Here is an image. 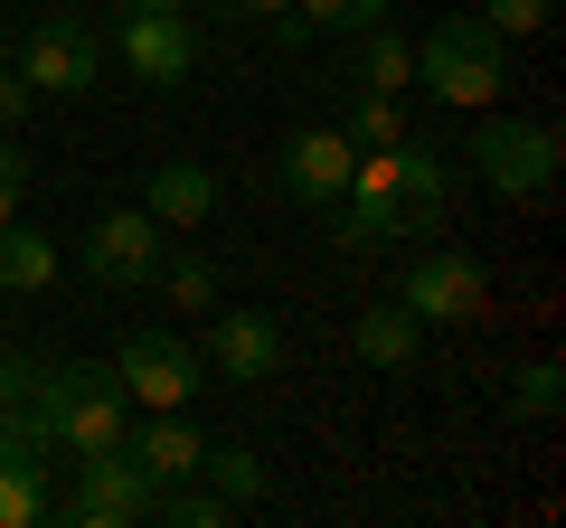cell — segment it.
I'll list each match as a JSON object with an SVG mask.
<instances>
[{"label": "cell", "instance_id": "14", "mask_svg": "<svg viewBox=\"0 0 566 528\" xmlns=\"http://www.w3.org/2000/svg\"><path fill=\"white\" fill-rule=\"evenodd\" d=\"M123 444H133V463L151 472V482H199V453H208V434L189 425L180 406H161L151 425H133V434H123Z\"/></svg>", "mask_w": 566, "mask_h": 528}, {"label": "cell", "instance_id": "6", "mask_svg": "<svg viewBox=\"0 0 566 528\" xmlns=\"http://www.w3.org/2000/svg\"><path fill=\"white\" fill-rule=\"evenodd\" d=\"M114 387L142 415H161V406H189V397L208 387V359L180 340V330H133V340L114 349Z\"/></svg>", "mask_w": 566, "mask_h": 528}, {"label": "cell", "instance_id": "2", "mask_svg": "<svg viewBox=\"0 0 566 528\" xmlns=\"http://www.w3.org/2000/svg\"><path fill=\"white\" fill-rule=\"evenodd\" d=\"M416 76L434 85V104H501V85H510V47H501V29L482 20V10H453V20H434L416 39Z\"/></svg>", "mask_w": 566, "mask_h": 528}, {"label": "cell", "instance_id": "17", "mask_svg": "<svg viewBox=\"0 0 566 528\" xmlns=\"http://www.w3.org/2000/svg\"><path fill=\"white\" fill-rule=\"evenodd\" d=\"M349 340H359V359H368V368H387V378H397V368H416V349H424V321H416L406 303H368Z\"/></svg>", "mask_w": 566, "mask_h": 528}, {"label": "cell", "instance_id": "13", "mask_svg": "<svg viewBox=\"0 0 566 528\" xmlns=\"http://www.w3.org/2000/svg\"><path fill=\"white\" fill-rule=\"evenodd\" d=\"M218 199H227V180L208 161H161L151 180H142V208H151L170 236H199V226L218 218Z\"/></svg>", "mask_w": 566, "mask_h": 528}, {"label": "cell", "instance_id": "19", "mask_svg": "<svg viewBox=\"0 0 566 528\" xmlns=\"http://www.w3.org/2000/svg\"><path fill=\"white\" fill-rule=\"evenodd\" d=\"M57 284V236H39V226H0V293H48Z\"/></svg>", "mask_w": 566, "mask_h": 528}, {"label": "cell", "instance_id": "28", "mask_svg": "<svg viewBox=\"0 0 566 528\" xmlns=\"http://www.w3.org/2000/svg\"><path fill=\"white\" fill-rule=\"evenodd\" d=\"M227 10H237V20H274V29H283V47L303 39V29H293V0H227Z\"/></svg>", "mask_w": 566, "mask_h": 528}, {"label": "cell", "instance_id": "25", "mask_svg": "<svg viewBox=\"0 0 566 528\" xmlns=\"http://www.w3.org/2000/svg\"><path fill=\"white\" fill-rule=\"evenodd\" d=\"M29 180H39V161L20 151V133H0V226L20 218V199H29Z\"/></svg>", "mask_w": 566, "mask_h": 528}, {"label": "cell", "instance_id": "27", "mask_svg": "<svg viewBox=\"0 0 566 528\" xmlns=\"http://www.w3.org/2000/svg\"><path fill=\"white\" fill-rule=\"evenodd\" d=\"M29 114H39V85H29L20 66H0V133H20Z\"/></svg>", "mask_w": 566, "mask_h": 528}, {"label": "cell", "instance_id": "10", "mask_svg": "<svg viewBox=\"0 0 566 528\" xmlns=\"http://www.w3.org/2000/svg\"><path fill=\"white\" fill-rule=\"evenodd\" d=\"M10 66H20V76L39 85V104H48V95H85V85L104 76V47H95V29H76L66 10H48V20L10 47Z\"/></svg>", "mask_w": 566, "mask_h": 528}, {"label": "cell", "instance_id": "9", "mask_svg": "<svg viewBox=\"0 0 566 528\" xmlns=\"http://www.w3.org/2000/svg\"><path fill=\"white\" fill-rule=\"evenodd\" d=\"M397 303L416 311L424 330H434V321H482L491 284H482V264H472L463 245H424V255L406 264V284H397Z\"/></svg>", "mask_w": 566, "mask_h": 528}, {"label": "cell", "instance_id": "21", "mask_svg": "<svg viewBox=\"0 0 566 528\" xmlns=\"http://www.w3.org/2000/svg\"><path fill=\"white\" fill-rule=\"evenodd\" d=\"M199 482L218 490L227 509H255L264 490H274V482H264V463H255V453H245V444H208V453H199Z\"/></svg>", "mask_w": 566, "mask_h": 528}, {"label": "cell", "instance_id": "15", "mask_svg": "<svg viewBox=\"0 0 566 528\" xmlns=\"http://www.w3.org/2000/svg\"><path fill=\"white\" fill-rule=\"evenodd\" d=\"M322 226H331V245H340V255H368V245H397V236H424V226L406 218L397 199H359V189H340V199L322 208Z\"/></svg>", "mask_w": 566, "mask_h": 528}, {"label": "cell", "instance_id": "30", "mask_svg": "<svg viewBox=\"0 0 566 528\" xmlns=\"http://www.w3.org/2000/svg\"><path fill=\"white\" fill-rule=\"evenodd\" d=\"M10 47H20V39H10V29H0V66H10Z\"/></svg>", "mask_w": 566, "mask_h": 528}, {"label": "cell", "instance_id": "4", "mask_svg": "<svg viewBox=\"0 0 566 528\" xmlns=\"http://www.w3.org/2000/svg\"><path fill=\"white\" fill-rule=\"evenodd\" d=\"M151 472L133 463V444H114V453H76L66 463V490H57V519L66 528H133V519H151Z\"/></svg>", "mask_w": 566, "mask_h": 528}, {"label": "cell", "instance_id": "24", "mask_svg": "<svg viewBox=\"0 0 566 528\" xmlns=\"http://www.w3.org/2000/svg\"><path fill=\"white\" fill-rule=\"evenodd\" d=\"M557 359H528L520 378H510V415H528V425H547V415H557Z\"/></svg>", "mask_w": 566, "mask_h": 528}, {"label": "cell", "instance_id": "31", "mask_svg": "<svg viewBox=\"0 0 566 528\" xmlns=\"http://www.w3.org/2000/svg\"><path fill=\"white\" fill-rule=\"evenodd\" d=\"M48 10H76V0H48Z\"/></svg>", "mask_w": 566, "mask_h": 528}, {"label": "cell", "instance_id": "7", "mask_svg": "<svg viewBox=\"0 0 566 528\" xmlns=\"http://www.w3.org/2000/svg\"><path fill=\"white\" fill-rule=\"evenodd\" d=\"M161 245H170V226L151 208H104L76 236V264H85V284H104V293H142L151 264H161Z\"/></svg>", "mask_w": 566, "mask_h": 528}, {"label": "cell", "instance_id": "20", "mask_svg": "<svg viewBox=\"0 0 566 528\" xmlns=\"http://www.w3.org/2000/svg\"><path fill=\"white\" fill-rule=\"evenodd\" d=\"M416 85V39H397V29H359V95H406Z\"/></svg>", "mask_w": 566, "mask_h": 528}, {"label": "cell", "instance_id": "18", "mask_svg": "<svg viewBox=\"0 0 566 528\" xmlns=\"http://www.w3.org/2000/svg\"><path fill=\"white\" fill-rule=\"evenodd\" d=\"M151 284L170 293V311H218V264H208V245H161V264H151Z\"/></svg>", "mask_w": 566, "mask_h": 528}, {"label": "cell", "instance_id": "12", "mask_svg": "<svg viewBox=\"0 0 566 528\" xmlns=\"http://www.w3.org/2000/svg\"><path fill=\"white\" fill-rule=\"evenodd\" d=\"M199 359L218 368L227 387H264V378H283V321L274 311H218Z\"/></svg>", "mask_w": 566, "mask_h": 528}, {"label": "cell", "instance_id": "5", "mask_svg": "<svg viewBox=\"0 0 566 528\" xmlns=\"http://www.w3.org/2000/svg\"><path fill=\"white\" fill-rule=\"evenodd\" d=\"M57 519V444L39 434V415H0V528H48Z\"/></svg>", "mask_w": 566, "mask_h": 528}, {"label": "cell", "instance_id": "1", "mask_svg": "<svg viewBox=\"0 0 566 528\" xmlns=\"http://www.w3.org/2000/svg\"><path fill=\"white\" fill-rule=\"evenodd\" d=\"M29 415H39V434L57 444V463H76V453H114L123 434H133V397L114 387V368L95 359H57L29 378Z\"/></svg>", "mask_w": 566, "mask_h": 528}, {"label": "cell", "instance_id": "3", "mask_svg": "<svg viewBox=\"0 0 566 528\" xmlns=\"http://www.w3.org/2000/svg\"><path fill=\"white\" fill-rule=\"evenodd\" d=\"M472 170H482L491 199H547L557 189V133L528 123V114H491L482 104V123H472Z\"/></svg>", "mask_w": 566, "mask_h": 528}, {"label": "cell", "instance_id": "29", "mask_svg": "<svg viewBox=\"0 0 566 528\" xmlns=\"http://www.w3.org/2000/svg\"><path fill=\"white\" fill-rule=\"evenodd\" d=\"M114 10H199V0H114Z\"/></svg>", "mask_w": 566, "mask_h": 528}, {"label": "cell", "instance_id": "11", "mask_svg": "<svg viewBox=\"0 0 566 528\" xmlns=\"http://www.w3.org/2000/svg\"><path fill=\"white\" fill-rule=\"evenodd\" d=\"M349 161H359V151H349L340 123H312V133H293V142L274 151V189L293 208H331L349 189Z\"/></svg>", "mask_w": 566, "mask_h": 528}, {"label": "cell", "instance_id": "8", "mask_svg": "<svg viewBox=\"0 0 566 528\" xmlns=\"http://www.w3.org/2000/svg\"><path fill=\"white\" fill-rule=\"evenodd\" d=\"M114 57L133 85H189L199 76V20L189 10H114Z\"/></svg>", "mask_w": 566, "mask_h": 528}, {"label": "cell", "instance_id": "23", "mask_svg": "<svg viewBox=\"0 0 566 528\" xmlns=\"http://www.w3.org/2000/svg\"><path fill=\"white\" fill-rule=\"evenodd\" d=\"M340 133H349V151H387V142H406V114H397V95H359Z\"/></svg>", "mask_w": 566, "mask_h": 528}, {"label": "cell", "instance_id": "26", "mask_svg": "<svg viewBox=\"0 0 566 528\" xmlns=\"http://www.w3.org/2000/svg\"><path fill=\"white\" fill-rule=\"evenodd\" d=\"M547 10H557V0H482V20L501 29V39H538Z\"/></svg>", "mask_w": 566, "mask_h": 528}, {"label": "cell", "instance_id": "16", "mask_svg": "<svg viewBox=\"0 0 566 528\" xmlns=\"http://www.w3.org/2000/svg\"><path fill=\"white\" fill-rule=\"evenodd\" d=\"M397 199H406V218H416L424 236H434V226H444V208H453V161H444L434 142H416V133L397 142Z\"/></svg>", "mask_w": 566, "mask_h": 528}, {"label": "cell", "instance_id": "22", "mask_svg": "<svg viewBox=\"0 0 566 528\" xmlns=\"http://www.w3.org/2000/svg\"><path fill=\"white\" fill-rule=\"evenodd\" d=\"M387 20V0H293V29H331V39H359V29H378Z\"/></svg>", "mask_w": 566, "mask_h": 528}]
</instances>
